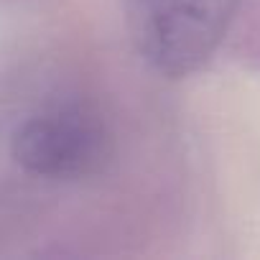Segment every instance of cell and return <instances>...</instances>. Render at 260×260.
Returning <instances> with one entry per match:
<instances>
[{
    "mask_svg": "<svg viewBox=\"0 0 260 260\" xmlns=\"http://www.w3.org/2000/svg\"><path fill=\"white\" fill-rule=\"evenodd\" d=\"M240 0H122L138 56L161 77L197 74L224 41Z\"/></svg>",
    "mask_w": 260,
    "mask_h": 260,
    "instance_id": "obj_1",
    "label": "cell"
},
{
    "mask_svg": "<svg viewBox=\"0 0 260 260\" xmlns=\"http://www.w3.org/2000/svg\"><path fill=\"white\" fill-rule=\"evenodd\" d=\"M11 156L36 179L79 181L100 174L112 158V133L87 102L51 105L16 127Z\"/></svg>",
    "mask_w": 260,
    "mask_h": 260,
    "instance_id": "obj_2",
    "label": "cell"
}]
</instances>
